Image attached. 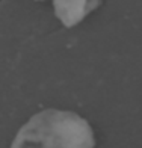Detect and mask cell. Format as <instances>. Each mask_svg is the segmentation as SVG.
Segmentation results:
<instances>
[{"mask_svg":"<svg viewBox=\"0 0 142 148\" xmlns=\"http://www.w3.org/2000/svg\"><path fill=\"white\" fill-rule=\"evenodd\" d=\"M100 0H53L55 14L65 27H73L98 6Z\"/></svg>","mask_w":142,"mask_h":148,"instance_id":"7a4b0ae2","label":"cell"},{"mask_svg":"<svg viewBox=\"0 0 142 148\" xmlns=\"http://www.w3.org/2000/svg\"><path fill=\"white\" fill-rule=\"evenodd\" d=\"M89 123L70 110L45 109L35 113L11 144V148H94Z\"/></svg>","mask_w":142,"mask_h":148,"instance_id":"6da1fadb","label":"cell"}]
</instances>
